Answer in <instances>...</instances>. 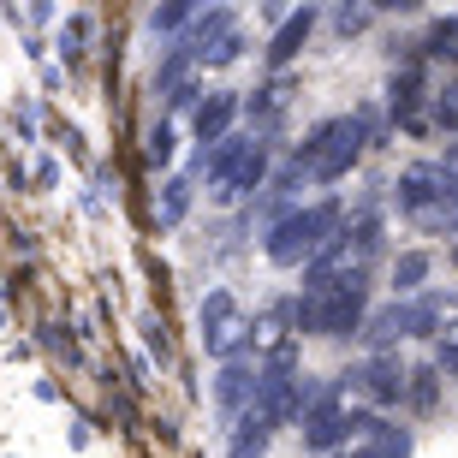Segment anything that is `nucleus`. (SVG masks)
<instances>
[{
	"instance_id": "nucleus-8",
	"label": "nucleus",
	"mask_w": 458,
	"mask_h": 458,
	"mask_svg": "<svg viewBox=\"0 0 458 458\" xmlns=\"http://www.w3.org/2000/svg\"><path fill=\"white\" fill-rule=\"evenodd\" d=\"M352 381H357L363 393H369L375 405H399V399L411 393V375H405V363H399V357H387V352H381V357H369V363H363V369H357Z\"/></svg>"
},
{
	"instance_id": "nucleus-1",
	"label": "nucleus",
	"mask_w": 458,
	"mask_h": 458,
	"mask_svg": "<svg viewBox=\"0 0 458 458\" xmlns=\"http://www.w3.org/2000/svg\"><path fill=\"white\" fill-rule=\"evenodd\" d=\"M357 149H363V119L357 114H334L322 119L316 131L298 143V155H292V179H340V173H352Z\"/></svg>"
},
{
	"instance_id": "nucleus-18",
	"label": "nucleus",
	"mask_w": 458,
	"mask_h": 458,
	"mask_svg": "<svg viewBox=\"0 0 458 458\" xmlns=\"http://www.w3.org/2000/svg\"><path fill=\"white\" fill-rule=\"evenodd\" d=\"M238 54H244V36L233 30V36H226V42H221V48H208L203 60H208V66H226V60H238Z\"/></svg>"
},
{
	"instance_id": "nucleus-15",
	"label": "nucleus",
	"mask_w": 458,
	"mask_h": 458,
	"mask_svg": "<svg viewBox=\"0 0 458 458\" xmlns=\"http://www.w3.org/2000/svg\"><path fill=\"white\" fill-rule=\"evenodd\" d=\"M405 453H411V435H405V428H387V423H381V435H375L369 446H357L352 458H405Z\"/></svg>"
},
{
	"instance_id": "nucleus-11",
	"label": "nucleus",
	"mask_w": 458,
	"mask_h": 458,
	"mask_svg": "<svg viewBox=\"0 0 458 458\" xmlns=\"http://www.w3.org/2000/svg\"><path fill=\"white\" fill-rule=\"evenodd\" d=\"M310 30H316V13H310V6H304V13H292L286 24L274 30V42H268V60H274V66H286L292 54H298V48L310 42Z\"/></svg>"
},
{
	"instance_id": "nucleus-3",
	"label": "nucleus",
	"mask_w": 458,
	"mask_h": 458,
	"mask_svg": "<svg viewBox=\"0 0 458 458\" xmlns=\"http://www.w3.org/2000/svg\"><path fill=\"white\" fill-rule=\"evenodd\" d=\"M340 226V203H316V208H292L286 221L268 226V262L280 268H298L310 256H322L327 233Z\"/></svg>"
},
{
	"instance_id": "nucleus-10",
	"label": "nucleus",
	"mask_w": 458,
	"mask_h": 458,
	"mask_svg": "<svg viewBox=\"0 0 458 458\" xmlns=\"http://www.w3.org/2000/svg\"><path fill=\"white\" fill-rule=\"evenodd\" d=\"M233 119H238V96H233V89H215V96H203V102H197L191 125H197V137H203V143H221Z\"/></svg>"
},
{
	"instance_id": "nucleus-6",
	"label": "nucleus",
	"mask_w": 458,
	"mask_h": 458,
	"mask_svg": "<svg viewBox=\"0 0 458 458\" xmlns=\"http://www.w3.org/2000/svg\"><path fill=\"white\" fill-rule=\"evenodd\" d=\"M441 327V298H411V304H387L381 316H369V340L393 345L405 334H435Z\"/></svg>"
},
{
	"instance_id": "nucleus-22",
	"label": "nucleus",
	"mask_w": 458,
	"mask_h": 458,
	"mask_svg": "<svg viewBox=\"0 0 458 458\" xmlns=\"http://www.w3.org/2000/svg\"><path fill=\"white\" fill-rule=\"evenodd\" d=\"M357 24H369V13H363V6H357V13L345 6V13H340V30H357Z\"/></svg>"
},
{
	"instance_id": "nucleus-14",
	"label": "nucleus",
	"mask_w": 458,
	"mask_h": 458,
	"mask_svg": "<svg viewBox=\"0 0 458 458\" xmlns=\"http://www.w3.org/2000/svg\"><path fill=\"white\" fill-rule=\"evenodd\" d=\"M250 149V143H244V137H221V143H215V155L203 149V161H197V167H203V179L208 185H226V179H233V167H238V155Z\"/></svg>"
},
{
	"instance_id": "nucleus-5",
	"label": "nucleus",
	"mask_w": 458,
	"mask_h": 458,
	"mask_svg": "<svg viewBox=\"0 0 458 458\" xmlns=\"http://www.w3.org/2000/svg\"><path fill=\"white\" fill-rule=\"evenodd\" d=\"M399 208L417 215V221H446L458 208V179L435 161H417V167L399 173Z\"/></svg>"
},
{
	"instance_id": "nucleus-9",
	"label": "nucleus",
	"mask_w": 458,
	"mask_h": 458,
	"mask_svg": "<svg viewBox=\"0 0 458 458\" xmlns=\"http://www.w3.org/2000/svg\"><path fill=\"white\" fill-rule=\"evenodd\" d=\"M203 340H208V352H221V357L238 352V340H244V322H238L233 292H208V304H203Z\"/></svg>"
},
{
	"instance_id": "nucleus-16",
	"label": "nucleus",
	"mask_w": 458,
	"mask_h": 458,
	"mask_svg": "<svg viewBox=\"0 0 458 458\" xmlns=\"http://www.w3.org/2000/svg\"><path fill=\"white\" fill-rule=\"evenodd\" d=\"M423 274H428V256L423 250H405L399 262H393V286L411 292V286H423Z\"/></svg>"
},
{
	"instance_id": "nucleus-2",
	"label": "nucleus",
	"mask_w": 458,
	"mask_h": 458,
	"mask_svg": "<svg viewBox=\"0 0 458 458\" xmlns=\"http://www.w3.org/2000/svg\"><path fill=\"white\" fill-rule=\"evenodd\" d=\"M256 428H280L286 417H304V381H298V352L292 345H280V352L268 357V369L256 375V399L250 411H244Z\"/></svg>"
},
{
	"instance_id": "nucleus-13",
	"label": "nucleus",
	"mask_w": 458,
	"mask_h": 458,
	"mask_svg": "<svg viewBox=\"0 0 458 458\" xmlns=\"http://www.w3.org/2000/svg\"><path fill=\"white\" fill-rule=\"evenodd\" d=\"M215 399H221V411H238L244 399H256V375L244 369L238 357H233V363L221 369V381H215Z\"/></svg>"
},
{
	"instance_id": "nucleus-17",
	"label": "nucleus",
	"mask_w": 458,
	"mask_h": 458,
	"mask_svg": "<svg viewBox=\"0 0 458 458\" xmlns=\"http://www.w3.org/2000/svg\"><path fill=\"white\" fill-rule=\"evenodd\" d=\"M262 441H268V428H256L250 417H238V435H233V453L226 458H262Z\"/></svg>"
},
{
	"instance_id": "nucleus-7",
	"label": "nucleus",
	"mask_w": 458,
	"mask_h": 458,
	"mask_svg": "<svg viewBox=\"0 0 458 458\" xmlns=\"http://www.w3.org/2000/svg\"><path fill=\"white\" fill-rule=\"evenodd\" d=\"M345 435H352V411L340 405V393H322V399L304 405V446L310 453H327V446H340Z\"/></svg>"
},
{
	"instance_id": "nucleus-12",
	"label": "nucleus",
	"mask_w": 458,
	"mask_h": 458,
	"mask_svg": "<svg viewBox=\"0 0 458 458\" xmlns=\"http://www.w3.org/2000/svg\"><path fill=\"white\" fill-rule=\"evenodd\" d=\"M262 173H268V149H262V143H250V149L238 155L233 179H226V185H221V197H250V191L262 185Z\"/></svg>"
},
{
	"instance_id": "nucleus-20",
	"label": "nucleus",
	"mask_w": 458,
	"mask_h": 458,
	"mask_svg": "<svg viewBox=\"0 0 458 458\" xmlns=\"http://www.w3.org/2000/svg\"><path fill=\"white\" fill-rule=\"evenodd\" d=\"M149 155H155V161H167V155H173V131H167V125H155V137H149Z\"/></svg>"
},
{
	"instance_id": "nucleus-19",
	"label": "nucleus",
	"mask_w": 458,
	"mask_h": 458,
	"mask_svg": "<svg viewBox=\"0 0 458 458\" xmlns=\"http://www.w3.org/2000/svg\"><path fill=\"white\" fill-rule=\"evenodd\" d=\"M185 203H191V191H185V185H167V203H161V221H179V215H185Z\"/></svg>"
},
{
	"instance_id": "nucleus-4",
	"label": "nucleus",
	"mask_w": 458,
	"mask_h": 458,
	"mask_svg": "<svg viewBox=\"0 0 458 458\" xmlns=\"http://www.w3.org/2000/svg\"><path fill=\"white\" fill-rule=\"evenodd\" d=\"M363 310H369V286H363V274L340 280V286L327 292H310L304 304H298V334H322V340H340L363 322Z\"/></svg>"
},
{
	"instance_id": "nucleus-21",
	"label": "nucleus",
	"mask_w": 458,
	"mask_h": 458,
	"mask_svg": "<svg viewBox=\"0 0 458 458\" xmlns=\"http://www.w3.org/2000/svg\"><path fill=\"white\" fill-rule=\"evenodd\" d=\"M441 369L458 375V340H441Z\"/></svg>"
}]
</instances>
